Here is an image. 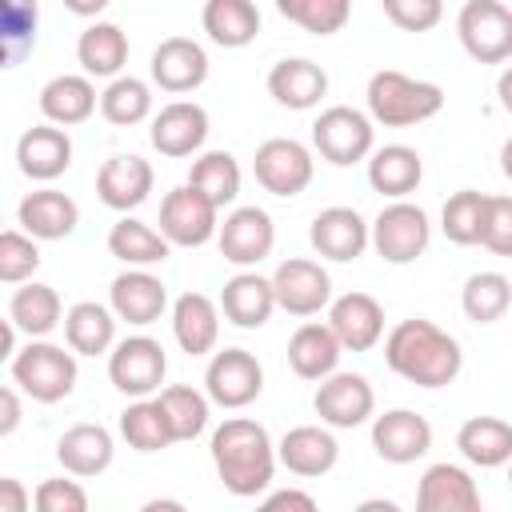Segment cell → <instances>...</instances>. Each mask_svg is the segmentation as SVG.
Listing matches in <instances>:
<instances>
[{
  "instance_id": "9f6ffc18",
  "label": "cell",
  "mask_w": 512,
  "mask_h": 512,
  "mask_svg": "<svg viewBox=\"0 0 512 512\" xmlns=\"http://www.w3.org/2000/svg\"><path fill=\"white\" fill-rule=\"evenodd\" d=\"M496 96H500V108L512 116V64L500 72V80H496Z\"/></svg>"
},
{
  "instance_id": "30bf717a",
  "label": "cell",
  "mask_w": 512,
  "mask_h": 512,
  "mask_svg": "<svg viewBox=\"0 0 512 512\" xmlns=\"http://www.w3.org/2000/svg\"><path fill=\"white\" fill-rule=\"evenodd\" d=\"M160 232L176 248H200L220 232V208L200 188L180 184L160 200Z\"/></svg>"
},
{
  "instance_id": "c3c4849f",
  "label": "cell",
  "mask_w": 512,
  "mask_h": 512,
  "mask_svg": "<svg viewBox=\"0 0 512 512\" xmlns=\"http://www.w3.org/2000/svg\"><path fill=\"white\" fill-rule=\"evenodd\" d=\"M480 244H484L488 252L512 260V196H488L484 228H480Z\"/></svg>"
},
{
  "instance_id": "8992f818",
  "label": "cell",
  "mask_w": 512,
  "mask_h": 512,
  "mask_svg": "<svg viewBox=\"0 0 512 512\" xmlns=\"http://www.w3.org/2000/svg\"><path fill=\"white\" fill-rule=\"evenodd\" d=\"M456 36L472 60L504 64L512 60V8L504 0H464L456 16Z\"/></svg>"
},
{
  "instance_id": "db71d44e",
  "label": "cell",
  "mask_w": 512,
  "mask_h": 512,
  "mask_svg": "<svg viewBox=\"0 0 512 512\" xmlns=\"http://www.w3.org/2000/svg\"><path fill=\"white\" fill-rule=\"evenodd\" d=\"M20 428V392L8 384L0 388V436H12Z\"/></svg>"
},
{
  "instance_id": "cb8c5ba5",
  "label": "cell",
  "mask_w": 512,
  "mask_h": 512,
  "mask_svg": "<svg viewBox=\"0 0 512 512\" xmlns=\"http://www.w3.org/2000/svg\"><path fill=\"white\" fill-rule=\"evenodd\" d=\"M276 456H280V464H284L292 476L312 480V476H324V472L336 468L340 444H336V436H332L328 428H320V424H296V428H288V432L280 436Z\"/></svg>"
},
{
  "instance_id": "680465c9",
  "label": "cell",
  "mask_w": 512,
  "mask_h": 512,
  "mask_svg": "<svg viewBox=\"0 0 512 512\" xmlns=\"http://www.w3.org/2000/svg\"><path fill=\"white\" fill-rule=\"evenodd\" d=\"M360 508H364V512H376V508H384V512H396V504H392V500H364Z\"/></svg>"
},
{
  "instance_id": "2e32d148",
  "label": "cell",
  "mask_w": 512,
  "mask_h": 512,
  "mask_svg": "<svg viewBox=\"0 0 512 512\" xmlns=\"http://www.w3.org/2000/svg\"><path fill=\"white\" fill-rule=\"evenodd\" d=\"M308 240H312V248H316L324 260L348 264V260H356V256L372 244V224H364V216H360L356 208L332 204V208L316 212V220H312V228H308Z\"/></svg>"
},
{
  "instance_id": "8fae6325",
  "label": "cell",
  "mask_w": 512,
  "mask_h": 512,
  "mask_svg": "<svg viewBox=\"0 0 512 512\" xmlns=\"http://www.w3.org/2000/svg\"><path fill=\"white\" fill-rule=\"evenodd\" d=\"M204 392L220 408H244L264 392V368L248 348L212 352V360L204 368Z\"/></svg>"
},
{
  "instance_id": "b9f144b4",
  "label": "cell",
  "mask_w": 512,
  "mask_h": 512,
  "mask_svg": "<svg viewBox=\"0 0 512 512\" xmlns=\"http://www.w3.org/2000/svg\"><path fill=\"white\" fill-rule=\"evenodd\" d=\"M100 116L108 124H120V128H132V124L148 120L152 116V88L136 76H116L100 92Z\"/></svg>"
},
{
  "instance_id": "74e56055",
  "label": "cell",
  "mask_w": 512,
  "mask_h": 512,
  "mask_svg": "<svg viewBox=\"0 0 512 512\" xmlns=\"http://www.w3.org/2000/svg\"><path fill=\"white\" fill-rule=\"evenodd\" d=\"M168 248H172V240H168L164 232H156L152 224L132 220V216L116 220L112 232H108V252H112L120 264H128V268L164 264V260H168Z\"/></svg>"
},
{
  "instance_id": "7402d4cb",
  "label": "cell",
  "mask_w": 512,
  "mask_h": 512,
  "mask_svg": "<svg viewBox=\"0 0 512 512\" xmlns=\"http://www.w3.org/2000/svg\"><path fill=\"white\" fill-rule=\"evenodd\" d=\"M156 184V172L144 156H108L96 172V196L100 204H108L112 212H128V208H140L148 200Z\"/></svg>"
},
{
  "instance_id": "d590c367",
  "label": "cell",
  "mask_w": 512,
  "mask_h": 512,
  "mask_svg": "<svg viewBox=\"0 0 512 512\" xmlns=\"http://www.w3.org/2000/svg\"><path fill=\"white\" fill-rule=\"evenodd\" d=\"M76 60L84 68V76H108L116 80L128 64V36L120 32V24H108V20H96L80 32L76 40Z\"/></svg>"
},
{
  "instance_id": "91938a15",
  "label": "cell",
  "mask_w": 512,
  "mask_h": 512,
  "mask_svg": "<svg viewBox=\"0 0 512 512\" xmlns=\"http://www.w3.org/2000/svg\"><path fill=\"white\" fill-rule=\"evenodd\" d=\"M156 508H184V504L180 500H148L144 504V512H156Z\"/></svg>"
},
{
  "instance_id": "6f0895ef",
  "label": "cell",
  "mask_w": 512,
  "mask_h": 512,
  "mask_svg": "<svg viewBox=\"0 0 512 512\" xmlns=\"http://www.w3.org/2000/svg\"><path fill=\"white\" fill-rule=\"evenodd\" d=\"M500 172L512 180V136L504 140V148H500Z\"/></svg>"
},
{
  "instance_id": "60d3db41",
  "label": "cell",
  "mask_w": 512,
  "mask_h": 512,
  "mask_svg": "<svg viewBox=\"0 0 512 512\" xmlns=\"http://www.w3.org/2000/svg\"><path fill=\"white\" fill-rule=\"evenodd\" d=\"M188 184L200 188L216 208H224V204H232V200L240 196V164H236L232 152L212 148V152H204V156L192 160Z\"/></svg>"
},
{
  "instance_id": "4316f807",
  "label": "cell",
  "mask_w": 512,
  "mask_h": 512,
  "mask_svg": "<svg viewBox=\"0 0 512 512\" xmlns=\"http://www.w3.org/2000/svg\"><path fill=\"white\" fill-rule=\"evenodd\" d=\"M76 220H80L76 200L56 188H36L16 208V224L36 240H64L76 232Z\"/></svg>"
},
{
  "instance_id": "e0dca14e",
  "label": "cell",
  "mask_w": 512,
  "mask_h": 512,
  "mask_svg": "<svg viewBox=\"0 0 512 512\" xmlns=\"http://www.w3.org/2000/svg\"><path fill=\"white\" fill-rule=\"evenodd\" d=\"M148 136H152V148L160 156H172V160L192 156L208 140V112L196 100H172L152 116Z\"/></svg>"
},
{
  "instance_id": "11a10c76",
  "label": "cell",
  "mask_w": 512,
  "mask_h": 512,
  "mask_svg": "<svg viewBox=\"0 0 512 512\" xmlns=\"http://www.w3.org/2000/svg\"><path fill=\"white\" fill-rule=\"evenodd\" d=\"M112 0H64V8L72 12V16H84V20H92V16H100L104 8H108Z\"/></svg>"
},
{
  "instance_id": "7bdbcfd3",
  "label": "cell",
  "mask_w": 512,
  "mask_h": 512,
  "mask_svg": "<svg viewBox=\"0 0 512 512\" xmlns=\"http://www.w3.org/2000/svg\"><path fill=\"white\" fill-rule=\"evenodd\" d=\"M156 400L168 412V424H172L176 440H196L208 428V404H212L208 392H196L192 384H172V388H160Z\"/></svg>"
},
{
  "instance_id": "816d5d0a",
  "label": "cell",
  "mask_w": 512,
  "mask_h": 512,
  "mask_svg": "<svg viewBox=\"0 0 512 512\" xmlns=\"http://www.w3.org/2000/svg\"><path fill=\"white\" fill-rule=\"evenodd\" d=\"M32 500L36 496H28L16 476H0V512H28Z\"/></svg>"
},
{
  "instance_id": "f35d334b",
  "label": "cell",
  "mask_w": 512,
  "mask_h": 512,
  "mask_svg": "<svg viewBox=\"0 0 512 512\" xmlns=\"http://www.w3.org/2000/svg\"><path fill=\"white\" fill-rule=\"evenodd\" d=\"M120 436L136 448V452H160L168 444H176V432L168 424V412L160 408L156 396H140L136 404H128L120 412Z\"/></svg>"
},
{
  "instance_id": "94428289",
  "label": "cell",
  "mask_w": 512,
  "mask_h": 512,
  "mask_svg": "<svg viewBox=\"0 0 512 512\" xmlns=\"http://www.w3.org/2000/svg\"><path fill=\"white\" fill-rule=\"evenodd\" d=\"M508 484H512V460H508Z\"/></svg>"
},
{
  "instance_id": "836d02e7",
  "label": "cell",
  "mask_w": 512,
  "mask_h": 512,
  "mask_svg": "<svg viewBox=\"0 0 512 512\" xmlns=\"http://www.w3.org/2000/svg\"><path fill=\"white\" fill-rule=\"evenodd\" d=\"M200 24L212 44L248 48L260 32V8H256V0H204Z\"/></svg>"
},
{
  "instance_id": "e575fe53",
  "label": "cell",
  "mask_w": 512,
  "mask_h": 512,
  "mask_svg": "<svg viewBox=\"0 0 512 512\" xmlns=\"http://www.w3.org/2000/svg\"><path fill=\"white\" fill-rule=\"evenodd\" d=\"M116 312L96 304V300H80L64 312V340L76 356H100L116 344Z\"/></svg>"
},
{
  "instance_id": "ac0fdd59",
  "label": "cell",
  "mask_w": 512,
  "mask_h": 512,
  "mask_svg": "<svg viewBox=\"0 0 512 512\" xmlns=\"http://www.w3.org/2000/svg\"><path fill=\"white\" fill-rule=\"evenodd\" d=\"M328 328L344 344V352H368L384 336V308L368 292H344L328 304Z\"/></svg>"
},
{
  "instance_id": "d6a6232c",
  "label": "cell",
  "mask_w": 512,
  "mask_h": 512,
  "mask_svg": "<svg viewBox=\"0 0 512 512\" xmlns=\"http://www.w3.org/2000/svg\"><path fill=\"white\" fill-rule=\"evenodd\" d=\"M456 448L476 468H500L512 460V424L500 416H472L460 424Z\"/></svg>"
},
{
  "instance_id": "6da1fadb",
  "label": "cell",
  "mask_w": 512,
  "mask_h": 512,
  "mask_svg": "<svg viewBox=\"0 0 512 512\" xmlns=\"http://www.w3.org/2000/svg\"><path fill=\"white\" fill-rule=\"evenodd\" d=\"M384 364L416 388H444L460 376L464 352L456 336H448L440 324L412 316L384 336Z\"/></svg>"
},
{
  "instance_id": "7c38bea8",
  "label": "cell",
  "mask_w": 512,
  "mask_h": 512,
  "mask_svg": "<svg viewBox=\"0 0 512 512\" xmlns=\"http://www.w3.org/2000/svg\"><path fill=\"white\" fill-rule=\"evenodd\" d=\"M272 288H276V308H284L288 316H316L320 308L332 304V276L324 272V264L308 256H292L276 264Z\"/></svg>"
},
{
  "instance_id": "7dc6e473",
  "label": "cell",
  "mask_w": 512,
  "mask_h": 512,
  "mask_svg": "<svg viewBox=\"0 0 512 512\" xmlns=\"http://www.w3.org/2000/svg\"><path fill=\"white\" fill-rule=\"evenodd\" d=\"M36 268H40L36 236H28L24 228L0 232V280L4 284H24V280H32Z\"/></svg>"
},
{
  "instance_id": "9a60e30c",
  "label": "cell",
  "mask_w": 512,
  "mask_h": 512,
  "mask_svg": "<svg viewBox=\"0 0 512 512\" xmlns=\"http://www.w3.org/2000/svg\"><path fill=\"white\" fill-rule=\"evenodd\" d=\"M208 80V52L192 36H168L152 52V84L160 92L184 96Z\"/></svg>"
},
{
  "instance_id": "ba28073f",
  "label": "cell",
  "mask_w": 512,
  "mask_h": 512,
  "mask_svg": "<svg viewBox=\"0 0 512 512\" xmlns=\"http://www.w3.org/2000/svg\"><path fill=\"white\" fill-rule=\"evenodd\" d=\"M164 372H168V356H164V344L152 336H124L108 352V380L116 392L132 400L152 396L164 384Z\"/></svg>"
},
{
  "instance_id": "d6986e66",
  "label": "cell",
  "mask_w": 512,
  "mask_h": 512,
  "mask_svg": "<svg viewBox=\"0 0 512 512\" xmlns=\"http://www.w3.org/2000/svg\"><path fill=\"white\" fill-rule=\"evenodd\" d=\"M372 448L388 464H412L432 448V424L412 408H392L372 420Z\"/></svg>"
},
{
  "instance_id": "603a6c76",
  "label": "cell",
  "mask_w": 512,
  "mask_h": 512,
  "mask_svg": "<svg viewBox=\"0 0 512 512\" xmlns=\"http://www.w3.org/2000/svg\"><path fill=\"white\" fill-rule=\"evenodd\" d=\"M416 508L420 512H480V488L468 468L440 460L424 468L420 488H416Z\"/></svg>"
},
{
  "instance_id": "ab89813d",
  "label": "cell",
  "mask_w": 512,
  "mask_h": 512,
  "mask_svg": "<svg viewBox=\"0 0 512 512\" xmlns=\"http://www.w3.org/2000/svg\"><path fill=\"white\" fill-rule=\"evenodd\" d=\"M460 308L472 324H496L512 308V284L504 272H472L460 292Z\"/></svg>"
},
{
  "instance_id": "f546056e",
  "label": "cell",
  "mask_w": 512,
  "mask_h": 512,
  "mask_svg": "<svg viewBox=\"0 0 512 512\" xmlns=\"http://www.w3.org/2000/svg\"><path fill=\"white\" fill-rule=\"evenodd\" d=\"M424 180V160L416 148L408 144H384V148H372L368 156V184L388 196V200H404L408 192H416Z\"/></svg>"
},
{
  "instance_id": "484cf974",
  "label": "cell",
  "mask_w": 512,
  "mask_h": 512,
  "mask_svg": "<svg viewBox=\"0 0 512 512\" xmlns=\"http://www.w3.org/2000/svg\"><path fill=\"white\" fill-rule=\"evenodd\" d=\"M324 92H328V72L304 56H288V60L272 64V72H268V96L280 108L308 112L324 100Z\"/></svg>"
},
{
  "instance_id": "83f0119b",
  "label": "cell",
  "mask_w": 512,
  "mask_h": 512,
  "mask_svg": "<svg viewBox=\"0 0 512 512\" xmlns=\"http://www.w3.org/2000/svg\"><path fill=\"white\" fill-rule=\"evenodd\" d=\"M172 336L188 356H208L220 340V304L204 292H184L172 304Z\"/></svg>"
},
{
  "instance_id": "5b68a950",
  "label": "cell",
  "mask_w": 512,
  "mask_h": 512,
  "mask_svg": "<svg viewBox=\"0 0 512 512\" xmlns=\"http://www.w3.org/2000/svg\"><path fill=\"white\" fill-rule=\"evenodd\" d=\"M312 148L336 164V168H348V164H360L372 156L376 148V128H372V116H364L360 108H348V104H332L316 116L312 124Z\"/></svg>"
},
{
  "instance_id": "277c9868",
  "label": "cell",
  "mask_w": 512,
  "mask_h": 512,
  "mask_svg": "<svg viewBox=\"0 0 512 512\" xmlns=\"http://www.w3.org/2000/svg\"><path fill=\"white\" fill-rule=\"evenodd\" d=\"M8 372L24 396H32L36 404H56L76 388V352L72 348L64 352L60 344L36 336L8 360Z\"/></svg>"
},
{
  "instance_id": "8d00e7d4",
  "label": "cell",
  "mask_w": 512,
  "mask_h": 512,
  "mask_svg": "<svg viewBox=\"0 0 512 512\" xmlns=\"http://www.w3.org/2000/svg\"><path fill=\"white\" fill-rule=\"evenodd\" d=\"M8 320L28 336H48L60 320H64V304H60V292L52 284H36V280H24L12 300H8Z\"/></svg>"
},
{
  "instance_id": "52a82bcc",
  "label": "cell",
  "mask_w": 512,
  "mask_h": 512,
  "mask_svg": "<svg viewBox=\"0 0 512 512\" xmlns=\"http://www.w3.org/2000/svg\"><path fill=\"white\" fill-rule=\"evenodd\" d=\"M428 240H432V224L420 204L392 200L372 220V248L388 264H412L416 256L428 252Z\"/></svg>"
},
{
  "instance_id": "f6af8a7d",
  "label": "cell",
  "mask_w": 512,
  "mask_h": 512,
  "mask_svg": "<svg viewBox=\"0 0 512 512\" xmlns=\"http://www.w3.org/2000/svg\"><path fill=\"white\" fill-rule=\"evenodd\" d=\"M276 12L312 36H332L352 20V0H276Z\"/></svg>"
},
{
  "instance_id": "9c48e42d",
  "label": "cell",
  "mask_w": 512,
  "mask_h": 512,
  "mask_svg": "<svg viewBox=\"0 0 512 512\" xmlns=\"http://www.w3.org/2000/svg\"><path fill=\"white\" fill-rule=\"evenodd\" d=\"M252 172H256V184L272 196H300L308 184H312V172H316V160L312 152L292 140V136H272L256 148L252 156Z\"/></svg>"
},
{
  "instance_id": "7a4b0ae2",
  "label": "cell",
  "mask_w": 512,
  "mask_h": 512,
  "mask_svg": "<svg viewBox=\"0 0 512 512\" xmlns=\"http://www.w3.org/2000/svg\"><path fill=\"white\" fill-rule=\"evenodd\" d=\"M212 464H216L220 484L232 496L248 500L272 484L280 456H276V444L264 424H256L248 416H228L212 432Z\"/></svg>"
},
{
  "instance_id": "d4e9b609",
  "label": "cell",
  "mask_w": 512,
  "mask_h": 512,
  "mask_svg": "<svg viewBox=\"0 0 512 512\" xmlns=\"http://www.w3.org/2000/svg\"><path fill=\"white\" fill-rule=\"evenodd\" d=\"M220 312L236 328H264L268 316L276 312V288L272 276L260 272H236L220 288Z\"/></svg>"
},
{
  "instance_id": "ee69618b",
  "label": "cell",
  "mask_w": 512,
  "mask_h": 512,
  "mask_svg": "<svg viewBox=\"0 0 512 512\" xmlns=\"http://www.w3.org/2000/svg\"><path fill=\"white\" fill-rule=\"evenodd\" d=\"M484 208H488V192L476 188H460L444 200L440 212V228L452 244H480V228H484Z\"/></svg>"
},
{
  "instance_id": "44dd1931",
  "label": "cell",
  "mask_w": 512,
  "mask_h": 512,
  "mask_svg": "<svg viewBox=\"0 0 512 512\" xmlns=\"http://www.w3.org/2000/svg\"><path fill=\"white\" fill-rule=\"evenodd\" d=\"M68 164H72V140H68V132H64L60 124H52V120L28 128V132L16 140V168H20L28 180L48 184V180L64 176Z\"/></svg>"
},
{
  "instance_id": "ffe728a7",
  "label": "cell",
  "mask_w": 512,
  "mask_h": 512,
  "mask_svg": "<svg viewBox=\"0 0 512 512\" xmlns=\"http://www.w3.org/2000/svg\"><path fill=\"white\" fill-rule=\"evenodd\" d=\"M108 304L112 312L124 320V324H136V328H148L164 316L168 308V288L160 276H152L148 268H128L112 280L108 288Z\"/></svg>"
},
{
  "instance_id": "bcb514c9",
  "label": "cell",
  "mask_w": 512,
  "mask_h": 512,
  "mask_svg": "<svg viewBox=\"0 0 512 512\" xmlns=\"http://www.w3.org/2000/svg\"><path fill=\"white\" fill-rule=\"evenodd\" d=\"M40 8L36 0H0V40H4V64H20L36 44Z\"/></svg>"
},
{
  "instance_id": "681fc988",
  "label": "cell",
  "mask_w": 512,
  "mask_h": 512,
  "mask_svg": "<svg viewBox=\"0 0 512 512\" xmlns=\"http://www.w3.org/2000/svg\"><path fill=\"white\" fill-rule=\"evenodd\" d=\"M384 16L404 32H428L444 20V0H380Z\"/></svg>"
},
{
  "instance_id": "f1b7e54d",
  "label": "cell",
  "mask_w": 512,
  "mask_h": 512,
  "mask_svg": "<svg viewBox=\"0 0 512 512\" xmlns=\"http://www.w3.org/2000/svg\"><path fill=\"white\" fill-rule=\"evenodd\" d=\"M116 456L112 432L104 424H72L60 440H56V460L64 472L72 476H100Z\"/></svg>"
},
{
  "instance_id": "3957f363",
  "label": "cell",
  "mask_w": 512,
  "mask_h": 512,
  "mask_svg": "<svg viewBox=\"0 0 512 512\" xmlns=\"http://www.w3.org/2000/svg\"><path fill=\"white\" fill-rule=\"evenodd\" d=\"M368 116L384 128H412L420 120H432L444 108V88L432 80L404 76L396 68H380L368 80Z\"/></svg>"
},
{
  "instance_id": "1f68e13d",
  "label": "cell",
  "mask_w": 512,
  "mask_h": 512,
  "mask_svg": "<svg viewBox=\"0 0 512 512\" xmlns=\"http://www.w3.org/2000/svg\"><path fill=\"white\" fill-rule=\"evenodd\" d=\"M40 112H44V120H52L60 128L84 124L96 112V84H92V76H76V72L52 76L40 88Z\"/></svg>"
},
{
  "instance_id": "4fadbf2b",
  "label": "cell",
  "mask_w": 512,
  "mask_h": 512,
  "mask_svg": "<svg viewBox=\"0 0 512 512\" xmlns=\"http://www.w3.org/2000/svg\"><path fill=\"white\" fill-rule=\"evenodd\" d=\"M216 244H220V256H224L228 264L252 268V264H260V260L272 252V244H276V224H272V216H268L264 208L240 204V208H232V212L224 216V224H220V232H216Z\"/></svg>"
},
{
  "instance_id": "5bb4252c",
  "label": "cell",
  "mask_w": 512,
  "mask_h": 512,
  "mask_svg": "<svg viewBox=\"0 0 512 512\" xmlns=\"http://www.w3.org/2000/svg\"><path fill=\"white\" fill-rule=\"evenodd\" d=\"M312 408L328 428H360L376 408V392L360 372H332L320 380Z\"/></svg>"
},
{
  "instance_id": "f907efd6",
  "label": "cell",
  "mask_w": 512,
  "mask_h": 512,
  "mask_svg": "<svg viewBox=\"0 0 512 512\" xmlns=\"http://www.w3.org/2000/svg\"><path fill=\"white\" fill-rule=\"evenodd\" d=\"M36 508L40 512H84L88 492L76 480H44L36 488Z\"/></svg>"
},
{
  "instance_id": "f5cc1de1",
  "label": "cell",
  "mask_w": 512,
  "mask_h": 512,
  "mask_svg": "<svg viewBox=\"0 0 512 512\" xmlns=\"http://www.w3.org/2000/svg\"><path fill=\"white\" fill-rule=\"evenodd\" d=\"M264 508H300V512H316V496L300 492V488H280L264 496Z\"/></svg>"
},
{
  "instance_id": "4dcf8cb0",
  "label": "cell",
  "mask_w": 512,
  "mask_h": 512,
  "mask_svg": "<svg viewBox=\"0 0 512 512\" xmlns=\"http://www.w3.org/2000/svg\"><path fill=\"white\" fill-rule=\"evenodd\" d=\"M340 352H344V344L336 340V332L328 324H316V320L300 324L292 332V340H288V364H292V372L300 380H324V376H332L336 364H340Z\"/></svg>"
}]
</instances>
